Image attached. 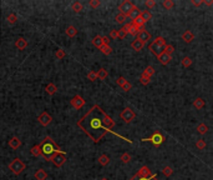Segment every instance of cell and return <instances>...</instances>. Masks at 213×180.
I'll list each match as a JSON object with an SVG mask.
<instances>
[{
	"label": "cell",
	"mask_w": 213,
	"mask_h": 180,
	"mask_svg": "<svg viewBox=\"0 0 213 180\" xmlns=\"http://www.w3.org/2000/svg\"><path fill=\"white\" fill-rule=\"evenodd\" d=\"M120 160L122 161L124 164H127V163H130V161H131V155H130L129 153H124L122 155L120 156Z\"/></svg>",
	"instance_id": "cell-39"
},
{
	"label": "cell",
	"mask_w": 213,
	"mask_h": 180,
	"mask_svg": "<svg viewBox=\"0 0 213 180\" xmlns=\"http://www.w3.org/2000/svg\"><path fill=\"white\" fill-rule=\"evenodd\" d=\"M162 174L165 175V176H171L172 174H173V169H172V166H170V165H166L165 168H162Z\"/></svg>",
	"instance_id": "cell-35"
},
{
	"label": "cell",
	"mask_w": 213,
	"mask_h": 180,
	"mask_svg": "<svg viewBox=\"0 0 213 180\" xmlns=\"http://www.w3.org/2000/svg\"><path fill=\"white\" fill-rule=\"evenodd\" d=\"M104 125H105L107 129H110V130H112L113 126H115V122L112 120V118H111L110 115H107L106 113L104 114Z\"/></svg>",
	"instance_id": "cell-13"
},
{
	"label": "cell",
	"mask_w": 213,
	"mask_h": 180,
	"mask_svg": "<svg viewBox=\"0 0 213 180\" xmlns=\"http://www.w3.org/2000/svg\"><path fill=\"white\" fill-rule=\"evenodd\" d=\"M182 40H183L185 43H187V44H190V43H192L193 40H195V35H193V33L191 32V30H186V32L182 34Z\"/></svg>",
	"instance_id": "cell-15"
},
{
	"label": "cell",
	"mask_w": 213,
	"mask_h": 180,
	"mask_svg": "<svg viewBox=\"0 0 213 180\" xmlns=\"http://www.w3.org/2000/svg\"><path fill=\"white\" fill-rule=\"evenodd\" d=\"M129 180H158V178H157V175H152L151 178H141V176H138V175H133L132 178H130Z\"/></svg>",
	"instance_id": "cell-31"
},
{
	"label": "cell",
	"mask_w": 213,
	"mask_h": 180,
	"mask_svg": "<svg viewBox=\"0 0 213 180\" xmlns=\"http://www.w3.org/2000/svg\"><path fill=\"white\" fill-rule=\"evenodd\" d=\"M117 32H118V39L122 40V39H125V38H126L127 33H126V30H125V28H124V26L121 28L120 30H117Z\"/></svg>",
	"instance_id": "cell-46"
},
{
	"label": "cell",
	"mask_w": 213,
	"mask_h": 180,
	"mask_svg": "<svg viewBox=\"0 0 213 180\" xmlns=\"http://www.w3.org/2000/svg\"><path fill=\"white\" fill-rule=\"evenodd\" d=\"M127 16H129V18H130V19L133 21V20H136L138 16H141V10H140L137 6H135V8H133V10H132V11H131V13H130Z\"/></svg>",
	"instance_id": "cell-21"
},
{
	"label": "cell",
	"mask_w": 213,
	"mask_h": 180,
	"mask_svg": "<svg viewBox=\"0 0 213 180\" xmlns=\"http://www.w3.org/2000/svg\"><path fill=\"white\" fill-rule=\"evenodd\" d=\"M127 15H125V14H121V13H118L117 15H116V18H115V20H116V23H118V24H125L126 21H127Z\"/></svg>",
	"instance_id": "cell-28"
},
{
	"label": "cell",
	"mask_w": 213,
	"mask_h": 180,
	"mask_svg": "<svg viewBox=\"0 0 213 180\" xmlns=\"http://www.w3.org/2000/svg\"><path fill=\"white\" fill-rule=\"evenodd\" d=\"M102 40H104V44L109 45V43H110V38L109 36H102Z\"/></svg>",
	"instance_id": "cell-56"
},
{
	"label": "cell",
	"mask_w": 213,
	"mask_h": 180,
	"mask_svg": "<svg viewBox=\"0 0 213 180\" xmlns=\"http://www.w3.org/2000/svg\"><path fill=\"white\" fill-rule=\"evenodd\" d=\"M162 5H163V8H165V9L170 10V9H172V8L174 6V3L172 2V0H165V2L162 3Z\"/></svg>",
	"instance_id": "cell-42"
},
{
	"label": "cell",
	"mask_w": 213,
	"mask_h": 180,
	"mask_svg": "<svg viewBox=\"0 0 213 180\" xmlns=\"http://www.w3.org/2000/svg\"><path fill=\"white\" fill-rule=\"evenodd\" d=\"M71 105H72L75 109H81V108L85 105V100H84L82 96L75 95V96L71 99Z\"/></svg>",
	"instance_id": "cell-10"
},
{
	"label": "cell",
	"mask_w": 213,
	"mask_h": 180,
	"mask_svg": "<svg viewBox=\"0 0 213 180\" xmlns=\"http://www.w3.org/2000/svg\"><path fill=\"white\" fill-rule=\"evenodd\" d=\"M66 35L70 36V38H74L77 35V29L74 26V25H69L66 28Z\"/></svg>",
	"instance_id": "cell-20"
},
{
	"label": "cell",
	"mask_w": 213,
	"mask_h": 180,
	"mask_svg": "<svg viewBox=\"0 0 213 180\" xmlns=\"http://www.w3.org/2000/svg\"><path fill=\"white\" fill-rule=\"evenodd\" d=\"M192 59L190 58V56H185L183 59H182V62H181V64H182V66H185V68H190L191 65H192Z\"/></svg>",
	"instance_id": "cell-32"
},
{
	"label": "cell",
	"mask_w": 213,
	"mask_h": 180,
	"mask_svg": "<svg viewBox=\"0 0 213 180\" xmlns=\"http://www.w3.org/2000/svg\"><path fill=\"white\" fill-rule=\"evenodd\" d=\"M136 39H138V40H141V41L146 43V41L151 40V34L147 32L146 29H141L140 32H138V34L136 35Z\"/></svg>",
	"instance_id": "cell-11"
},
{
	"label": "cell",
	"mask_w": 213,
	"mask_h": 180,
	"mask_svg": "<svg viewBox=\"0 0 213 180\" xmlns=\"http://www.w3.org/2000/svg\"><path fill=\"white\" fill-rule=\"evenodd\" d=\"M132 24H133V25H135V26H136L138 30H141V29H145V24H146V21H145V20H143L141 16H138L136 20H133V21H132Z\"/></svg>",
	"instance_id": "cell-22"
},
{
	"label": "cell",
	"mask_w": 213,
	"mask_h": 180,
	"mask_svg": "<svg viewBox=\"0 0 213 180\" xmlns=\"http://www.w3.org/2000/svg\"><path fill=\"white\" fill-rule=\"evenodd\" d=\"M165 140H166L165 135L162 133H160V131H155L150 138L141 139V141H150V143H152V145H155V146H160L161 144L165 143Z\"/></svg>",
	"instance_id": "cell-3"
},
{
	"label": "cell",
	"mask_w": 213,
	"mask_h": 180,
	"mask_svg": "<svg viewBox=\"0 0 213 180\" xmlns=\"http://www.w3.org/2000/svg\"><path fill=\"white\" fill-rule=\"evenodd\" d=\"M196 146H197V149H199V150H204V149L207 148V144H206V141H204L203 139H198V140L196 141Z\"/></svg>",
	"instance_id": "cell-41"
},
{
	"label": "cell",
	"mask_w": 213,
	"mask_h": 180,
	"mask_svg": "<svg viewBox=\"0 0 213 180\" xmlns=\"http://www.w3.org/2000/svg\"><path fill=\"white\" fill-rule=\"evenodd\" d=\"M131 46H132V49H133L135 51H141V50L143 49V46H145V43L141 41V40H138V39H135V40L132 41Z\"/></svg>",
	"instance_id": "cell-17"
},
{
	"label": "cell",
	"mask_w": 213,
	"mask_h": 180,
	"mask_svg": "<svg viewBox=\"0 0 213 180\" xmlns=\"http://www.w3.org/2000/svg\"><path fill=\"white\" fill-rule=\"evenodd\" d=\"M100 4H101L100 0H90V2H88V5L92 9H97L100 6Z\"/></svg>",
	"instance_id": "cell-45"
},
{
	"label": "cell",
	"mask_w": 213,
	"mask_h": 180,
	"mask_svg": "<svg viewBox=\"0 0 213 180\" xmlns=\"http://www.w3.org/2000/svg\"><path fill=\"white\" fill-rule=\"evenodd\" d=\"M165 51H166L167 54H170V55H171V54L174 51V46H173V45H168V44H167V46L165 48Z\"/></svg>",
	"instance_id": "cell-52"
},
{
	"label": "cell",
	"mask_w": 213,
	"mask_h": 180,
	"mask_svg": "<svg viewBox=\"0 0 213 180\" xmlns=\"http://www.w3.org/2000/svg\"><path fill=\"white\" fill-rule=\"evenodd\" d=\"M116 83H117V85H118V86H121V88H122V86H124V85H125V84L127 83V80H126V79H125L124 76H120V78H118L117 80H116Z\"/></svg>",
	"instance_id": "cell-49"
},
{
	"label": "cell",
	"mask_w": 213,
	"mask_h": 180,
	"mask_svg": "<svg viewBox=\"0 0 213 180\" xmlns=\"http://www.w3.org/2000/svg\"><path fill=\"white\" fill-rule=\"evenodd\" d=\"M109 163H110V156H109V155L102 154V155H100V156H99V164H100V165L106 166Z\"/></svg>",
	"instance_id": "cell-27"
},
{
	"label": "cell",
	"mask_w": 213,
	"mask_h": 180,
	"mask_svg": "<svg viewBox=\"0 0 213 180\" xmlns=\"http://www.w3.org/2000/svg\"><path fill=\"white\" fill-rule=\"evenodd\" d=\"M45 90H46V93H47L49 95H54V94L57 92V88H56V85H55V84L50 83V84H47V85H46Z\"/></svg>",
	"instance_id": "cell-25"
},
{
	"label": "cell",
	"mask_w": 213,
	"mask_h": 180,
	"mask_svg": "<svg viewBox=\"0 0 213 180\" xmlns=\"http://www.w3.org/2000/svg\"><path fill=\"white\" fill-rule=\"evenodd\" d=\"M9 169L15 174V175H19V174H21L24 170H25V164L20 160V159H14L10 164H9Z\"/></svg>",
	"instance_id": "cell-4"
},
{
	"label": "cell",
	"mask_w": 213,
	"mask_h": 180,
	"mask_svg": "<svg viewBox=\"0 0 213 180\" xmlns=\"http://www.w3.org/2000/svg\"><path fill=\"white\" fill-rule=\"evenodd\" d=\"M21 145V141H20V139L19 138H11L10 140H9V146L10 148H13V149H18L19 146Z\"/></svg>",
	"instance_id": "cell-24"
},
{
	"label": "cell",
	"mask_w": 213,
	"mask_h": 180,
	"mask_svg": "<svg viewBox=\"0 0 213 180\" xmlns=\"http://www.w3.org/2000/svg\"><path fill=\"white\" fill-rule=\"evenodd\" d=\"M145 4H146V6H147L148 9H152V8L156 6V2H155V0H146Z\"/></svg>",
	"instance_id": "cell-48"
},
{
	"label": "cell",
	"mask_w": 213,
	"mask_h": 180,
	"mask_svg": "<svg viewBox=\"0 0 213 180\" xmlns=\"http://www.w3.org/2000/svg\"><path fill=\"white\" fill-rule=\"evenodd\" d=\"M87 79H88L90 81H95V80H97V79H99L97 73H95V71H88V73H87Z\"/></svg>",
	"instance_id": "cell-43"
},
{
	"label": "cell",
	"mask_w": 213,
	"mask_h": 180,
	"mask_svg": "<svg viewBox=\"0 0 213 180\" xmlns=\"http://www.w3.org/2000/svg\"><path fill=\"white\" fill-rule=\"evenodd\" d=\"M102 180H107V179H106V178H104V179H102Z\"/></svg>",
	"instance_id": "cell-57"
},
{
	"label": "cell",
	"mask_w": 213,
	"mask_h": 180,
	"mask_svg": "<svg viewBox=\"0 0 213 180\" xmlns=\"http://www.w3.org/2000/svg\"><path fill=\"white\" fill-rule=\"evenodd\" d=\"M109 38L110 39H118V32H117V30H111V32H110V34H109Z\"/></svg>",
	"instance_id": "cell-50"
},
{
	"label": "cell",
	"mask_w": 213,
	"mask_h": 180,
	"mask_svg": "<svg viewBox=\"0 0 213 180\" xmlns=\"http://www.w3.org/2000/svg\"><path fill=\"white\" fill-rule=\"evenodd\" d=\"M71 8H72V10H74L75 13H80V11L82 10V4H81L80 2H75V3H72Z\"/></svg>",
	"instance_id": "cell-40"
},
{
	"label": "cell",
	"mask_w": 213,
	"mask_h": 180,
	"mask_svg": "<svg viewBox=\"0 0 213 180\" xmlns=\"http://www.w3.org/2000/svg\"><path fill=\"white\" fill-rule=\"evenodd\" d=\"M46 178H47V173L44 169L36 170V173H35V179L36 180H46Z\"/></svg>",
	"instance_id": "cell-19"
},
{
	"label": "cell",
	"mask_w": 213,
	"mask_h": 180,
	"mask_svg": "<svg viewBox=\"0 0 213 180\" xmlns=\"http://www.w3.org/2000/svg\"><path fill=\"white\" fill-rule=\"evenodd\" d=\"M154 43H156V44H158V45H161V46H163V48L167 46V41H166V39L162 38V36H157V38L154 40Z\"/></svg>",
	"instance_id": "cell-38"
},
{
	"label": "cell",
	"mask_w": 213,
	"mask_h": 180,
	"mask_svg": "<svg viewBox=\"0 0 213 180\" xmlns=\"http://www.w3.org/2000/svg\"><path fill=\"white\" fill-rule=\"evenodd\" d=\"M15 46L18 48V50H24V49L27 46V41H26L24 38H19V39L15 41Z\"/></svg>",
	"instance_id": "cell-18"
},
{
	"label": "cell",
	"mask_w": 213,
	"mask_h": 180,
	"mask_svg": "<svg viewBox=\"0 0 213 180\" xmlns=\"http://www.w3.org/2000/svg\"><path fill=\"white\" fill-rule=\"evenodd\" d=\"M125 30H126V33L127 34H132V35H137L138 34V32H140V30L132 24V23H130V24H125Z\"/></svg>",
	"instance_id": "cell-16"
},
{
	"label": "cell",
	"mask_w": 213,
	"mask_h": 180,
	"mask_svg": "<svg viewBox=\"0 0 213 180\" xmlns=\"http://www.w3.org/2000/svg\"><path fill=\"white\" fill-rule=\"evenodd\" d=\"M55 55H56V58H57V59H63V58L66 55V53H65L63 49H59V50L56 51V54H55Z\"/></svg>",
	"instance_id": "cell-51"
},
{
	"label": "cell",
	"mask_w": 213,
	"mask_h": 180,
	"mask_svg": "<svg viewBox=\"0 0 213 180\" xmlns=\"http://www.w3.org/2000/svg\"><path fill=\"white\" fill-rule=\"evenodd\" d=\"M136 175H138V176H141V178H151V176H152V171L150 170L148 166L143 165L142 168H140V170L136 173Z\"/></svg>",
	"instance_id": "cell-12"
},
{
	"label": "cell",
	"mask_w": 213,
	"mask_h": 180,
	"mask_svg": "<svg viewBox=\"0 0 213 180\" xmlns=\"http://www.w3.org/2000/svg\"><path fill=\"white\" fill-rule=\"evenodd\" d=\"M131 88H132V85H131V84L127 81V83H126V84L122 86V90H124V92H130Z\"/></svg>",
	"instance_id": "cell-54"
},
{
	"label": "cell",
	"mask_w": 213,
	"mask_h": 180,
	"mask_svg": "<svg viewBox=\"0 0 213 180\" xmlns=\"http://www.w3.org/2000/svg\"><path fill=\"white\" fill-rule=\"evenodd\" d=\"M206 105V101H204V99H202V98H196L195 100H193V106L196 108V109H202L203 106Z\"/></svg>",
	"instance_id": "cell-23"
},
{
	"label": "cell",
	"mask_w": 213,
	"mask_h": 180,
	"mask_svg": "<svg viewBox=\"0 0 213 180\" xmlns=\"http://www.w3.org/2000/svg\"><path fill=\"white\" fill-rule=\"evenodd\" d=\"M203 4L211 6V5H213V0H203Z\"/></svg>",
	"instance_id": "cell-55"
},
{
	"label": "cell",
	"mask_w": 213,
	"mask_h": 180,
	"mask_svg": "<svg viewBox=\"0 0 213 180\" xmlns=\"http://www.w3.org/2000/svg\"><path fill=\"white\" fill-rule=\"evenodd\" d=\"M135 6H136V5H133V3H132V2H130V0H124V2L118 5V10H120V13H121V14L129 15V14H130V13L133 10V8H135Z\"/></svg>",
	"instance_id": "cell-6"
},
{
	"label": "cell",
	"mask_w": 213,
	"mask_h": 180,
	"mask_svg": "<svg viewBox=\"0 0 213 180\" xmlns=\"http://www.w3.org/2000/svg\"><path fill=\"white\" fill-rule=\"evenodd\" d=\"M191 4L193 6H201L203 4V0H191Z\"/></svg>",
	"instance_id": "cell-53"
},
{
	"label": "cell",
	"mask_w": 213,
	"mask_h": 180,
	"mask_svg": "<svg viewBox=\"0 0 213 180\" xmlns=\"http://www.w3.org/2000/svg\"><path fill=\"white\" fill-rule=\"evenodd\" d=\"M157 59H158V62H160L161 65H167V64L171 62V55L167 54L166 51H163L160 56H157Z\"/></svg>",
	"instance_id": "cell-14"
},
{
	"label": "cell",
	"mask_w": 213,
	"mask_h": 180,
	"mask_svg": "<svg viewBox=\"0 0 213 180\" xmlns=\"http://www.w3.org/2000/svg\"><path fill=\"white\" fill-rule=\"evenodd\" d=\"M120 118L122 119L126 124H130V123L132 122V120L136 118V113H135V111H133L131 108H125L122 111H121Z\"/></svg>",
	"instance_id": "cell-5"
},
{
	"label": "cell",
	"mask_w": 213,
	"mask_h": 180,
	"mask_svg": "<svg viewBox=\"0 0 213 180\" xmlns=\"http://www.w3.org/2000/svg\"><path fill=\"white\" fill-rule=\"evenodd\" d=\"M16 20H18V18H16V15H15L14 13H11V14H9V15H8V23H9L10 25L15 24V23H16Z\"/></svg>",
	"instance_id": "cell-44"
},
{
	"label": "cell",
	"mask_w": 213,
	"mask_h": 180,
	"mask_svg": "<svg viewBox=\"0 0 213 180\" xmlns=\"http://www.w3.org/2000/svg\"><path fill=\"white\" fill-rule=\"evenodd\" d=\"M141 18L147 23L148 20H151V18H152V14L148 11V10H141Z\"/></svg>",
	"instance_id": "cell-36"
},
{
	"label": "cell",
	"mask_w": 213,
	"mask_h": 180,
	"mask_svg": "<svg viewBox=\"0 0 213 180\" xmlns=\"http://www.w3.org/2000/svg\"><path fill=\"white\" fill-rule=\"evenodd\" d=\"M38 120H39V123H40L41 125H44V126H47V125H49V124L51 123L52 118H51V115H50V114H47L46 111H44V113H41V114L39 115Z\"/></svg>",
	"instance_id": "cell-9"
},
{
	"label": "cell",
	"mask_w": 213,
	"mask_h": 180,
	"mask_svg": "<svg viewBox=\"0 0 213 180\" xmlns=\"http://www.w3.org/2000/svg\"><path fill=\"white\" fill-rule=\"evenodd\" d=\"M92 44L96 46V48H101L102 45H104V40H102V36H100V35H96L94 39H92Z\"/></svg>",
	"instance_id": "cell-30"
},
{
	"label": "cell",
	"mask_w": 213,
	"mask_h": 180,
	"mask_svg": "<svg viewBox=\"0 0 213 180\" xmlns=\"http://www.w3.org/2000/svg\"><path fill=\"white\" fill-rule=\"evenodd\" d=\"M104 114L105 111L99 106V105H94L91 108L79 122H77V126L80 129H82V131L88 136L92 139L94 143H99L107 133H112L115 134L116 136L118 138H122L120 134L115 133L113 130H110L107 129L105 125H104ZM124 140H127L126 138H122ZM130 141V140H127ZM131 143V141H130Z\"/></svg>",
	"instance_id": "cell-1"
},
{
	"label": "cell",
	"mask_w": 213,
	"mask_h": 180,
	"mask_svg": "<svg viewBox=\"0 0 213 180\" xmlns=\"http://www.w3.org/2000/svg\"><path fill=\"white\" fill-rule=\"evenodd\" d=\"M150 81H151V78L145 76V75H141V78H140V83H141L142 85H147V84H150Z\"/></svg>",
	"instance_id": "cell-47"
},
{
	"label": "cell",
	"mask_w": 213,
	"mask_h": 180,
	"mask_svg": "<svg viewBox=\"0 0 213 180\" xmlns=\"http://www.w3.org/2000/svg\"><path fill=\"white\" fill-rule=\"evenodd\" d=\"M148 50H150V51H151L152 54H154V55H156V56H160V55H161V54H162V53L165 51V48L152 41V44H150V45H148Z\"/></svg>",
	"instance_id": "cell-8"
},
{
	"label": "cell",
	"mask_w": 213,
	"mask_h": 180,
	"mask_svg": "<svg viewBox=\"0 0 213 180\" xmlns=\"http://www.w3.org/2000/svg\"><path fill=\"white\" fill-rule=\"evenodd\" d=\"M100 51H101L102 54H105V55H110V54L112 53V49H111V46H110V45L104 44V45L100 48Z\"/></svg>",
	"instance_id": "cell-37"
},
{
	"label": "cell",
	"mask_w": 213,
	"mask_h": 180,
	"mask_svg": "<svg viewBox=\"0 0 213 180\" xmlns=\"http://www.w3.org/2000/svg\"><path fill=\"white\" fill-rule=\"evenodd\" d=\"M97 76H99V79H100V80H105V79L109 76V73H107V70H106V69L101 68V69L97 71Z\"/></svg>",
	"instance_id": "cell-34"
},
{
	"label": "cell",
	"mask_w": 213,
	"mask_h": 180,
	"mask_svg": "<svg viewBox=\"0 0 213 180\" xmlns=\"http://www.w3.org/2000/svg\"><path fill=\"white\" fill-rule=\"evenodd\" d=\"M51 161H52V163H54V165H55V166H57V168L63 166V165L65 164V161H66V153H64V152L56 153V154L54 155V158H52V160H51Z\"/></svg>",
	"instance_id": "cell-7"
},
{
	"label": "cell",
	"mask_w": 213,
	"mask_h": 180,
	"mask_svg": "<svg viewBox=\"0 0 213 180\" xmlns=\"http://www.w3.org/2000/svg\"><path fill=\"white\" fill-rule=\"evenodd\" d=\"M31 154L34 155V156H40L41 155V148H40V144L39 145H34L33 148H31Z\"/></svg>",
	"instance_id": "cell-33"
},
{
	"label": "cell",
	"mask_w": 213,
	"mask_h": 180,
	"mask_svg": "<svg viewBox=\"0 0 213 180\" xmlns=\"http://www.w3.org/2000/svg\"><path fill=\"white\" fill-rule=\"evenodd\" d=\"M40 148H41V155L46 160H52V158H54V155L56 153L61 152L60 148L56 145V143L50 136H45L44 138V140L40 144Z\"/></svg>",
	"instance_id": "cell-2"
},
{
	"label": "cell",
	"mask_w": 213,
	"mask_h": 180,
	"mask_svg": "<svg viewBox=\"0 0 213 180\" xmlns=\"http://www.w3.org/2000/svg\"><path fill=\"white\" fill-rule=\"evenodd\" d=\"M155 74V68L152 66V65H148L145 70H143V73H142V75H145V76H148V78H152V75Z\"/></svg>",
	"instance_id": "cell-29"
},
{
	"label": "cell",
	"mask_w": 213,
	"mask_h": 180,
	"mask_svg": "<svg viewBox=\"0 0 213 180\" xmlns=\"http://www.w3.org/2000/svg\"><path fill=\"white\" fill-rule=\"evenodd\" d=\"M196 130H197V133H198V134L204 135V134H207V133H208V130H209V129H208V126H207L204 123H201V124H198V126H197V129H196Z\"/></svg>",
	"instance_id": "cell-26"
}]
</instances>
